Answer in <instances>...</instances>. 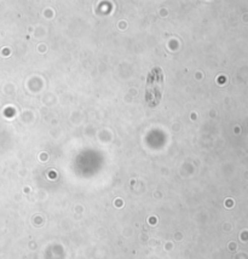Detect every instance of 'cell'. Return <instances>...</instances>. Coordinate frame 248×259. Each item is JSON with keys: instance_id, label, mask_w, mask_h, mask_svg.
Segmentation results:
<instances>
[{"instance_id": "obj_1", "label": "cell", "mask_w": 248, "mask_h": 259, "mask_svg": "<svg viewBox=\"0 0 248 259\" xmlns=\"http://www.w3.org/2000/svg\"><path fill=\"white\" fill-rule=\"evenodd\" d=\"M160 69H154L151 70L150 76H149V82H148V96L149 95H153L150 97V100L148 101V103L150 106H155L160 100L161 96V82H162V78H161V74L159 73Z\"/></svg>"}]
</instances>
